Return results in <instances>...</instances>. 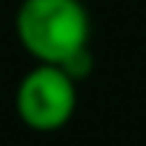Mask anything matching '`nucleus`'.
I'll return each instance as SVG.
<instances>
[{
    "mask_svg": "<svg viewBox=\"0 0 146 146\" xmlns=\"http://www.w3.org/2000/svg\"><path fill=\"white\" fill-rule=\"evenodd\" d=\"M15 32L26 54L37 63L63 66L69 57L89 49L92 17L83 0H20Z\"/></svg>",
    "mask_w": 146,
    "mask_h": 146,
    "instance_id": "f257e3e1",
    "label": "nucleus"
},
{
    "mask_svg": "<svg viewBox=\"0 0 146 146\" xmlns=\"http://www.w3.org/2000/svg\"><path fill=\"white\" fill-rule=\"evenodd\" d=\"M17 117L35 132L63 129L78 109V80L54 63H37L17 83Z\"/></svg>",
    "mask_w": 146,
    "mask_h": 146,
    "instance_id": "f03ea898",
    "label": "nucleus"
},
{
    "mask_svg": "<svg viewBox=\"0 0 146 146\" xmlns=\"http://www.w3.org/2000/svg\"><path fill=\"white\" fill-rule=\"evenodd\" d=\"M66 75L72 78V80H86L89 75H92V69H95V57H92V49H83V52H78L75 57H69L63 66H60Z\"/></svg>",
    "mask_w": 146,
    "mask_h": 146,
    "instance_id": "7ed1b4c3",
    "label": "nucleus"
}]
</instances>
